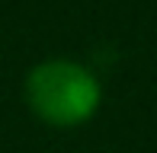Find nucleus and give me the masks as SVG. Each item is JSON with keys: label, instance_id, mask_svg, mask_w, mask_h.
Returning a JSON list of instances; mask_svg holds the SVG:
<instances>
[{"label": "nucleus", "instance_id": "obj_1", "mask_svg": "<svg viewBox=\"0 0 157 153\" xmlns=\"http://www.w3.org/2000/svg\"><path fill=\"white\" fill-rule=\"evenodd\" d=\"M26 99L32 112L48 124L74 128L99 109L103 89L93 70L67 58H52L35 64L26 76Z\"/></svg>", "mask_w": 157, "mask_h": 153}]
</instances>
